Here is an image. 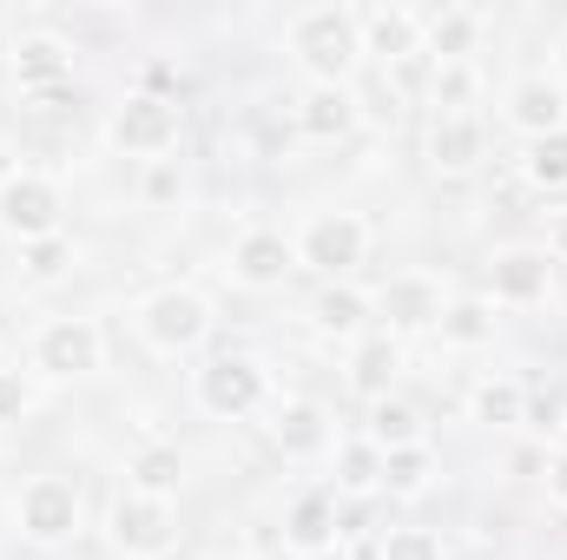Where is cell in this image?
<instances>
[{"label": "cell", "instance_id": "6da1fadb", "mask_svg": "<svg viewBox=\"0 0 567 560\" xmlns=\"http://www.w3.org/2000/svg\"><path fill=\"white\" fill-rule=\"evenodd\" d=\"M290 46L317 66V86H343V73L363 53V33H357V13L350 7H317V13H297L290 20Z\"/></svg>", "mask_w": 567, "mask_h": 560}, {"label": "cell", "instance_id": "7a4b0ae2", "mask_svg": "<svg viewBox=\"0 0 567 560\" xmlns=\"http://www.w3.org/2000/svg\"><path fill=\"white\" fill-rule=\"evenodd\" d=\"M0 225H7L13 238H27V245L53 238V225H60V185H53V178H33V172L7 178V185H0Z\"/></svg>", "mask_w": 567, "mask_h": 560}, {"label": "cell", "instance_id": "3957f363", "mask_svg": "<svg viewBox=\"0 0 567 560\" xmlns=\"http://www.w3.org/2000/svg\"><path fill=\"white\" fill-rule=\"evenodd\" d=\"M140 330L158 343V350H192V343L212 330V310H205L198 290H158V297H145Z\"/></svg>", "mask_w": 567, "mask_h": 560}, {"label": "cell", "instance_id": "277c9868", "mask_svg": "<svg viewBox=\"0 0 567 560\" xmlns=\"http://www.w3.org/2000/svg\"><path fill=\"white\" fill-rule=\"evenodd\" d=\"M363 245H370L363 218H350V211H330V218H317V225L303 231L297 258H303L310 271H323V278H343V271H357V265H363Z\"/></svg>", "mask_w": 567, "mask_h": 560}, {"label": "cell", "instance_id": "5b68a950", "mask_svg": "<svg viewBox=\"0 0 567 560\" xmlns=\"http://www.w3.org/2000/svg\"><path fill=\"white\" fill-rule=\"evenodd\" d=\"M198 403L212 416H245V409L265 403V370L251 356H218V363L198 370Z\"/></svg>", "mask_w": 567, "mask_h": 560}, {"label": "cell", "instance_id": "8992f818", "mask_svg": "<svg viewBox=\"0 0 567 560\" xmlns=\"http://www.w3.org/2000/svg\"><path fill=\"white\" fill-rule=\"evenodd\" d=\"M33 363H40L47 376H93V370H100V330H93L86 317H60V323L40 330Z\"/></svg>", "mask_w": 567, "mask_h": 560}, {"label": "cell", "instance_id": "52a82bcc", "mask_svg": "<svg viewBox=\"0 0 567 560\" xmlns=\"http://www.w3.org/2000/svg\"><path fill=\"white\" fill-rule=\"evenodd\" d=\"M20 528H27L33 541H66V535L80 528V495H73V481L40 475V481L20 495Z\"/></svg>", "mask_w": 567, "mask_h": 560}, {"label": "cell", "instance_id": "ba28073f", "mask_svg": "<svg viewBox=\"0 0 567 560\" xmlns=\"http://www.w3.org/2000/svg\"><path fill=\"white\" fill-rule=\"evenodd\" d=\"M172 139H178V106L158 93H140L113 113V145H126V152H165Z\"/></svg>", "mask_w": 567, "mask_h": 560}, {"label": "cell", "instance_id": "9c48e42d", "mask_svg": "<svg viewBox=\"0 0 567 560\" xmlns=\"http://www.w3.org/2000/svg\"><path fill=\"white\" fill-rule=\"evenodd\" d=\"M113 541H120L126 554H158V548H172V515H165V501L126 495V501L113 508Z\"/></svg>", "mask_w": 567, "mask_h": 560}, {"label": "cell", "instance_id": "30bf717a", "mask_svg": "<svg viewBox=\"0 0 567 560\" xmlns=\"http://www.w3.org/2000/svg\"><path fill=\"white\" fill-rule=\"evenodd\" d=\"M357 33H363V53H383V60L423 53V13H410V7H370V13H357Z\"/></svg>", "mask_w": 567, "mask_h": 560}, {"label": "cell", "instance_id": "8fae6325", "mask_svg": "<svg viewBox=\"0 0 567 560\" xmlns=\"http://www.w3.org/2000/svg\"><path fill=\"white\" fill-rule=\"evenodd\" d=\"M13 73H20V86H27V93H47V86H60V80L73 73V60H66V40H53V33H27V40L13 46Z\"/></svg>", "mask_w": 567, "mask_h": 560}, {"label": "cell", "instance_id": "7c38bea8", "mask_svg": "<svg viewBox=\"0 0 567 560\" xmlns=\"http://www.w3.org/2000/svg\"><path fill=\"white\" fill-rule=\"evenodd\" d=\"M429 158H435L442 172H468V165L482 158V126H475V113H435Z\"/></svg>", "mask_w": 567, "mask_h": 560}, {"label": "cell", "instance_id": "4fadbf2b", "mask_svg": "<svg viewBox=\"0 0 567 560\" xmlns=\"http://www.w3.org/2000/svg\"><path fill=\"white\" fill-rule=\"evenodd\" d=\"M495 297H502V303H535V297H548V251H502V258H495Z\"/></svg>", "mask_w": 567, "mask_h": 560}, {"label": "cell", "instance_id": "5bb4252c", "mask_svg": "<svg viewBox=\"0 0 567 560\" xmlns=\"http://www.w3.org/2000/svg\"><path fill=\"white\" fill-rule=\"evenodd\" d=\"M475 33H482V20H475L468 7L423 13V46L435 53V60H462V53H475Z\"/></svg>", "mask_w": 567, "mask_h": 560}, {"label": "cell", "instance_id": "9a60e30c", "mask_svg": "<svg viewBox=\"0 0 567 560\" xmlns=\"http://www.w3.org/2000/svg\"><path fill=\"white\" fill-rule=\"evenodd\" d=\"M231 265H238V278H245V283H278L284 271L297 265V245H284L278 231H251V238L238 245V258H231Z\"/></svg>", "mask_w": 567, "mask_h": 560}, {"label": "cell", "instance_id": "2e32d148", "mask_svg": "<svg viewBox=\"0 0 567 560\" xmlns=\"http://www.w3.org/2000/svg\"><path fill=\"white\" fill-rule=\"evenodd\" d=\"M297 120H303V133H310V139H343V133H350V120H357V100H350L343 86H310Z\"/></svg>", "mask_w": 567, "mask_h": 560}, {"label": "cell", "instance_id": "e0dca14e", "mask_svg": "<svg viewBox=\"0 0 567 560\" xmlns=\"http://www.w3.org/2000/svg\"><path fill=\"white\" fill-rule=\"evenodd\" d=\"M508 113H515V126H522L528 139H542V133H561V126H567L561 93H555L548 80H522V86H515V106H508Z\"/></svg>", "mask_w": 567, "mask_h": 560}, {"label": "cell", "instance_id": "ac0fdd59", "mask_svg": "<svg viewBox=\"0 0 567 560\" xmlns=\"http://www.w3.org/2000/svg\"><path fill=\"white\" fill-rule=\"evenodd\" d=\"M383 310H390V323H403V330L442 323V297H435L429 278H396L390 290H383Z\"/></svg>", "mask_w": 567, "mask_h": 560}, {"label": "cell", "instance_id": "d6986e66", "mask_svg": "<svg viewBox=\"0 0 567 560\" xmlns=\"http://www.w3.org/2000/svg\"><path fill=\"white\" fill-rule=\"evenodd\" d=\"M416 435H423V428H416V409H410V403H390V396H383V403L370 409V442H377L383 455H390V448H416Z\"/></svg>", "mask_w": 567, "mask_h": 560}, {"label": "cell", "instance_id": "ffe728a7", "mask_svg": "<svg viewBox=\"0 0 567 560\" xmlns=\"http://www.w3.org/2000/svg\"><path fill=\"white\" fill-rule=\"evenodd\" d=\"M390 376H396V343H390V336H370V343L357 350L350 383H357L363 396H383V390H390Z\"/></svg>", "mask_w": 567, "mask_h": 560}, {"label": "cell", "instance_id": "44dd1931", "mask_svg": "<svg viewBox=\"0 0 567 560\" xmlns=\"http://www.w3.org/2000/svg\"><path fill=\"white\" fill-rule=\"evenodd\" d=\"M330 528H337V508H330L323 495L297 501V515H290V541H297V548H310V554H330Z\"/></svg>", "mask_w": 567, "mask_h": 560}, {"label": "cell", "instance_id": "7402d4cb", "mask_svg": "<svg viewBox=\"0 0 567 560\" xmlns=\"http://www.w3.org/2000/svg\"><path fill=\"white\" fill-rule=\"evenodd\" d=\"M278 448L284 455H317V448H323V416H317L310 403H290L278 416Z\"/></svg>", "mask_w": 567, "mask_h": 560}, {"label": "cell", "instance_id": "603a6c76", "mask_svg": "<svg viewBox=\"0 0 567 560\" xmlns=\"http://www.w3.org/2000/svg\"><path fill=\"white\" fill-rule=\"evenodd\" d=\"M178 475H185L178 448H145L140 462H133V481H140V495H152V501H165L178 488Z\"/></svg>", "mask_w": 567, "mask_h": 560}, {"label": "cell", "instance_id": "cb8c5ba5", "mask_svg": "<svg viewBox=\"0 0 567 560\" xmlns=\"http://www.w3.org/2000/svg\"><path fill=\"white\" fill-rule=\"evenodd\" d=\"M363 310H370V303H363L350 283H330V290L317 297V323H323V330H337V336H350V330L363 323Z\"/></svg>", "mask_w": 567, "mask_h": 560}, {"label": "cell", "instance_id": "d4e9b609", "mask_svg": "<svg viewBox=\"0 0 567 560\" xmlns=\"http://www.w3.org/2000/svg\"><path fill=\"white\" fill-rule=\"evenodd\" d=\"M528 178H535V185H567V126L528 139Z\"/></svg>", "mask_w": 567, "mask_h": 560}, {"label": "cell", "instance_id": "484cf974", "mask_svg": "<svg viewBox=\"0 0 567 560\" xmlns=\"http://www.w3.org/2000/svg\"><path fill=\"white\" fill-rule=\"evenodd\" d=\"M475 100V73L462 60H435V113H468Z\"/></svg>", "mask_w": 567, "mask_h": 560}, {"label": "cell", "instance_id": "4316f807", "mask_svg": "<svg viewBox=\"0 0 567 560\" xmlns=\"http://www.w3.org/2000/svg\"><path fill=\"white\" fill-rule=\"evenodd\" d=\"M383 481L403 488V495H416V488L429 481V455L423 448H390V455H383Z\"/></svg>", "mask_w": 567, "mask_h": 560}, {"label": "cell", "instance_id": "83f0119b", "mask_svg": "<svg viewBox=\"0 0 567 560\" xmlns=\"http://www.w3.org/2000/svg\"><path fill=\"white\" fill-rule=\"evenodd\" d=\"M383 481V448L377 442H350L343 448V488H377Z\"/></svg>", "mask_w": 567, "mask_h": 560}, {"label": "cell", "instance_id": "f1b7e54d", "mask_svg": "<svg viewBox=\"0 0 567 560\" xmlns=\"http://www.w3.org/2000/svg\"><path fill=\"white\" fill-rule=\"evenodd\" d=\"M495 330V317H488V303H455L449 317H442V336H455V343H482Z\"/></svg>", "mask_w": 567, "mask_h": 560}, {"label": "cell", "instance_id": "f546056e", "mask_svg": "<svg viewBox=\"0 0 567 560\" xmlns=\"http://www.w3.org/2000/svg\"><path fill=\"white\" fill-rule=\"evenodd\" d=\"M475 409H482V422H522V390L515 383H488L475 396Z\"/></svg>", "mask_w": 567, "mask_h": 560}, {"label": "cell", "instance_id": "4dcf8cb0", "mask_svg": "<svg viewBox=\"0 0 567 560\" xmlns=\"http://www.w3.org/2000/svg\"><path fill=\"white\" fill-rule=\"evenodd\" d=\"M73 265V245H60V238H40V245H27V271L33 278H60Z\"/></svg>", "mask_w": 567, "mask_h": 560}, {"label": "cell", "instance_id": "1f68e13d", "mask_svg": "<svg viewBox=\"0 0 567 560\" xmlns=\"http://www.w3.org/2000/svg\"><path fill=\"white\" fill-rule=\"evenodd\" d=\"M390 560H435V541L429 535H396L390 541Z\"/></svg>", "mask_w": 567, "mask_h": 560}, {"label": "cell", "instance_id": "d6a6232c", "mask_svg": "<svg viewBox=\"0 0 567 560\" xmlns=\"http://www.w3.org/2000/svg\"><path fill=\"white\" fill-rule=\"evenodd\" d=\"M20 409H27V390H20V376L0 370V422H13Z\"/></svg>", "mask_w": 567, "mask_h": 560}, {"label": "cell", "instance_id": "836d02e7", "mask_svg": "<svg viewBox=\"0 0 567 560\" xmlns=\"http://www.w3.org/2000/svg\"><path fill=\"white\" fill-rule=\"evenodd\" d=\"M548 488H555V501L567 508V448L555 455V462H548Z\"/></svg>", "mask_w": 567, "mask_h": 560}, {"label": "cell", "instance_id": "e575fe53", "mask_svg": "<svg viewBox=\"0 0 567 560\" xmlns=\"http://www.w3.org/2000/svg\"><path fill=\"white\" fill-rule=\"evenodd\" d=\"M555 251H567V211L555 218Z\"/></svg>", "mask_w": 567, "mask_h": 560}, {"label": "cell", "instance_id": "d590c367", "mask_svg": "<svg viewBox=\"0 0 567 560\" xmlns=\"http://www.w3.org/2000/svg\"><path fill=\"white\" fill-rule=\"evenodd\" d=\"M7 178H13V172H7V145H0V185H7Z\"/></svg>", "mask_w": 567, "mask_h": 560}, {"label": "cell", "instance_id": "8d00e7d4", "mask_svg": "<svg viewBox=\"0 0 567 560\" xmlns=\"http://www.w3.org/2000/svg\"><path fill=\"white\" fill-rule=\"evenodd\" d=\"M310 560H337V554H310Z\"/></svg>", "mask_w": 567, "mask_h": 560}, {"label": "cell", "instance_id": "74e56055", "mask_svg": "<svg viewBox=\"0 0 567 560\" xmlns=\"http://www.w3.org/2000/svg\"><path fill=\"white\" fill-rule=\"evenodd\" d=\"M561 73H567V46H561Z\"/></svg>", "mask_w": 567, "mask_h": 560}]
</instances>
